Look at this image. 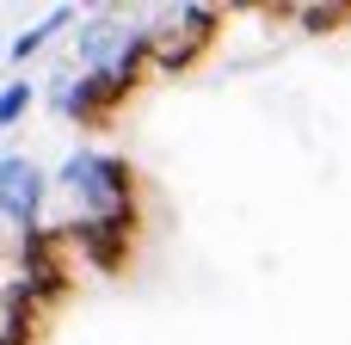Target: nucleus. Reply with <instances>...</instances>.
Returning <instances> with one entry per match:
<instances>
[{
    "instance_id": "f257e3e1",
    "label": "nucleus",
    "mask_w": 351,
    "mask_h": 345,
    "mask_svg": "<svg viewBox=\"0 0 351 345\" xmlns=\"http://www.w3.org/2000/svg\"><path fill=\"white\" fill-rule=\"evenodd\" d=\"M56 179L86 204L80 216H123V222H136V198H142V185H136V167H130L123 154L74 148V154L56 167Z\"/></svg>"
},
{
    "instance_id": "f03ea898",
    "label": "nucleus",
    "mask_w": 351,
    "mask_h": 345,
    "mask_svg": "<svg viewBox=\"0 0 351 345\" xmlns=\"http://www.w3.org/2000/svg\"><path fill=\"white\" fill-rule=\"evenodd\" d=\"M222 6H173L160 25H148L154 31V68L160 74H185V68H197L204 56H210V43L222 37Z\"/></svg>"
},
{
    "instance_id": "7ed1b4c3",
    "label": "nucleus",
    "mask_w": 351,
    "mask_h": 345,
    "mask_svg": "<svg viewBox=\"0 0 351 345\" xmlns=\"http://www.w3.org/2000/svg\"><path fill=\"white\" fill-rule=\"evenodd\" d=\"M19 284L37 302H62L68 296V235L62 228H25V241H19Z\"/></svg>"
},
{
    "instance_id": "20e7f679",
    "label": "nucleus",
    "mask_w": 351,
    "mask_h": 345,
    "mask_svg": "<svg viewBox=\"0 0 351 345\" xmlns=\"http://www.w3.org/2000/svg\"><path fill=\"white\" fill-rule=\"evenodd\" d=\"M62 235H68V247H74L93 272H105V278H117V272L130 265V253H136V222H123V216H74Z\"/></svg>"
},
{
    "instance_id": "39448f33",
    "label": "nucleus",
    "mask_w": 351,
    "mask_h": 345,
    "mask_svg": "<svg viewBox=\"0 0 351 345\" xmlns=\"http://www.w3.org/2000/svg\"><path fill=\"white\" fill-rule=\"evenodd\" d=\"M43 191H49V173L31 154H0V222L43 228Z\"/></svg>"
},
{
    "instance_id": "423d86ee",
    "label": "nucleus",
    "mask_w": 351,
    "mask_h": 345,
    "mask_svg": "<svg viewBox=\"0 0 351 345\" xmlns=\"http://www.w3.org/2000/svg\"><path fill=\"white\" fill-rule=\"evenodd\" d=\"M136 31H142V25H123L117 12L80 19V25H74V74H105V68H117L123 49L136 43Z\"/></svg>"
},
{
    "instance_id": "0eeeda50",
    "label": "nucleus",
    "mask_w": 351,
    "mask_h": 345,
    "mask_svg": "<svg viewBox=\"0 0 351 345\" xmlns=\"http://www.w3.org/2000/svg\"><path fill=\"white\" fill-rule=\"evenodd\" d=\"M68 25H74V6H49L37 25H25V31L12 37V49H6V56H12V62H31V56H37V49H43L56 31H68Z\"/></svg>"
},
{
    "instance_id": "6e6552de",
    "label": "nucleus",
    "mask_w": 351,
    "mask_h": 345,
    "mask_svg": "<svg viewBox=\"0 0 351 345\" xmlns=\"http://www.w3.org/2000/svg\"><path fill=\"white\" fill-rule=\"evenodd\" d=\"M346 19H351V6H339V0H315V6L296 12V25H302L308 37H327V31H339Z\"/></svg>"
},
{
    "instance_id": "1a4fd4ad",
    "label": "nucleus",
    "mask_w": 351,
    "mask_h": 345,
    "mask_svg": "<svg viewBox=\"0 0 351 345\" xmlns=\"http://www.w3.org/2000/svg\"><path fill=\"white\" fill-rule=\"evenodd\" d=\"M25 111H31V80H6L0 86V130H12Z\"/></svg>"
}]
</instances>
